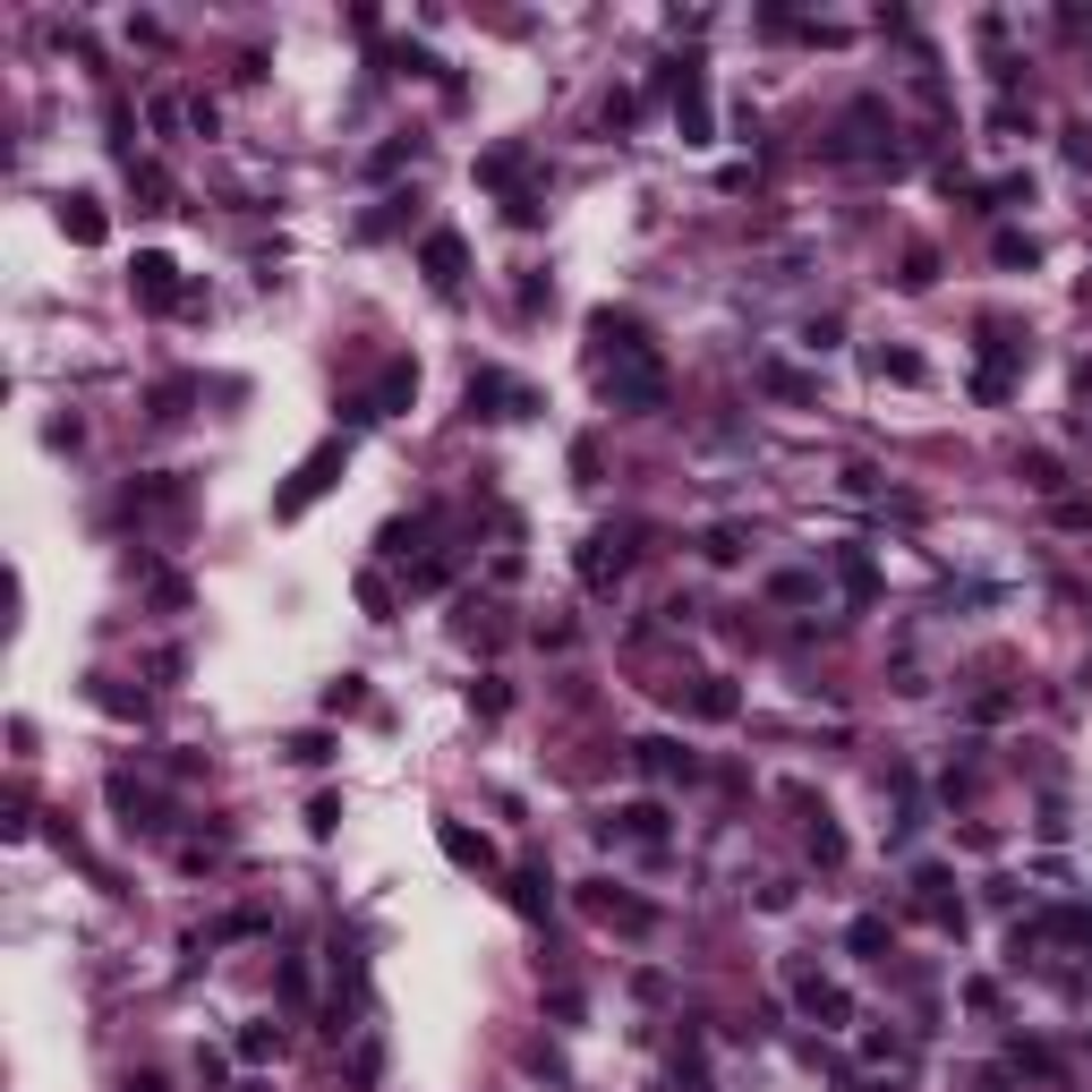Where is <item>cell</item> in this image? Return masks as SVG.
<instances>
[{
    "label": "cell",
    "instance_id": "22",
    "mask_svg": "<svg viewBox=\"0 0 1092 1092\" xmlns=\"http://www.w3.org/2000/svg\"><path fill=\"white\" fill-rule=\"evenodd\" d=\"M274 1050H282V1032H274V1025H248V1032H239V1059H274Z\"/></svg>",
    "mask_w": 1092,
    "mask_h": 1092
},
{
    "label": "cell",
    "instance_id": "3",
    "mask_svg": "<svg viewBox=\"0 0 1092 1092\" xmlns=\"http://www.w3.org/2000/svg\"><path fill=\"white\" fill-rule=\"evenodd\" d=\"M470 410H486V418H529V410H538V393L513 385V376H495V367H479V376H470Z\"/></svg>",
    "mask_w": 1092,
    "mask_h": 1092
},
{
    "label": "cell",
    "instance_id": "11",
    "mask_svg": "<svg viewBox=\"0 0 1092 1092\" xmlns=\"http://www.w3.org/2000/svg\"><path fill=\"white\" fill-rule=\"evenodd\" d=\"M675 120H683V137H692V146H700V137H708V103H700V77H692V68H683V95H675Z\"/></svg>",
    "mask_w": 1092,
    "mask_h": 1092
},
{
    "label": "cell",
    "instance_id": "15",
    "mask_svg": "<svg viewBox=\"0 0 1092 1092\" xmlns=\"http://www.w3.org/2000/svg\"><path fill=\"white\" fill-rule=\"evenodd\" d=\"M445 854H452L461 870H486V863H495V845H486V836H470V828H445Z\"/></svg>",
    "mask_w": 1092,
    "mask_h": 1092
},
{
    "label": "cell",
    "instance_id": "21",
    "mask_svg": "<svg viewBox=\"0 0 1092 1092\" xmlns=\"http://www.w3.org/2000/svg\"><path fill=\"white\" fill-rule=\"evenodd\" d=\"M513 904H521V913H529V922H538V913H546V879H538V870H521V879H513Z\"/></svg>",
    "mask_w": 1092,
    "mask_h": 1092
},
{
    "label": "cell",
    "instance_id": "18",
    "mask_svg": "<svg viewBox=\"0 0 1092 1092\" xmlns=\"http://www.w3.org/2000/svg\"><path fill=\"white\" fill-rule=\"evenodd\" d=\"M811 854H820V863H828V870L845 863V836H836V820H828V811H820V820H811Z\"/></svg>",
    "mask_w": 1092,
    "mask_h": 1092
},
{
    "label": "cell",
    "instance_id": "23",
    "mask_svg": "<svg viewBox=\"0 0 1092 1092\" xmlns=\"http://www.w3.org/2000/svg\"><path fill=\"white\" fill-rule=\"evenodd\" d=\"M811 589H820V580H811V572H777V580H769V598H785V607H803Z\"/></svg>",
    "mask_w": 1092,
    "mask_h": 1092
},
{
    "label": "cell",
    "instance_id": "25",
    "mask_svg": "<svg viewBox=\"0 0 1092 1092\" xmlns=\"http://www.w3.org/2000/svg\"><path fill=\"white\" fill-rule=\"evenodd\" d=\"M1032 257H1041V248H1032L1025 231H998V265H1032Z\"/></svg>",
    "mask_w": 1092,
    "mask_h": 1092
},
{
    "label": "cell",
    "instance_id": "10",
    "mask_svg": "<svg viewBox=\"0 0 1092 1092\" xmlns=\"http://www.w3.org/2000/svg\"><path fill=\"white\" fill-rule=\"evenodd\" d=\"M410 393H418V367H410V358H393V367H385V385H376V402H367V410L385 418V410H402Z\"/></svg>",
    "mask_w": 1092,
    "mask_h": 1092
},
{
    "label": "cell",
    "instance_id": "8",
    "mask_svg": "<svg viewBox=\"0 0 1092 1092\" xmlns=\"http://www.w3.org/2000/svg\"><path fill=\"white\" fill-rule=\"evenodd\" d=\"M632 769H649V777H692V751H675V742H632Z\"/></svg>",
    "mask_w": 1092,
    "mask_h": 1092
},
{
    "label": "cell",
    "instance_id": "13",
    "mask_svg": "<svg viewBox=\"0 0 1092 1092\" xmlns=\"http://www.w3.org/2000/svg\"><path fill=\"white\" fill-rule=\"evenodd\" d=\"M137 290H146L154 308H171V299H180V282H171V257H137Z\"/></svg>",
    "mask_w": 1092,
    "mask_h": 1092
},
{
    "label": "cell",
    "instance_id": "4",
    "mask_svg": "<svg viewBox=\"0 0 1092 1092\" xmlns=\"http://www.w3.org/2000/svg\"><path fill=\"white\" fill-rule=\"evenodd\" d=\"M623 564H632V555H623L614 538H589V546H580V580H589V589H614V580H623Z\"/></svg>",
    "mask_w": 1092,
    "mask_h": 1092
},
{
    "label": "cell",
    "instance_id": "17",
    "mask_svg": "<svg viewBox=\"0 0 1092 1092\" xmlns=\"http://www.w3.org/2000/svg\"><path fill=\"white\" fill-rule=\"evenodd\" d=\"M700 555H708V564H735V555H742V529H735V521L700 529Z\"/></svg>",
    "mask_w": 1092,
    "mask_h": 1092
},
{
    "label": "cell",
    "instance_id": "20",
    "mask_svg": "<svg viewBox=\"0 0 1092 1092\" xmlns=\"http://www.w3.org/2000/svg\"><path fill=\"white\" fill-rule=\"evenodd\" d=\"M760 385H769V393H785V402H811V393H820L811 376H794V367H760Z\"/></svg>",
    "mask_w": 1092,
    "mask_h": 1092
},
{
    "label": "cell",
    "instance_id": "14",
    "mask_svg": "<svg viewBox=\"0 0 1092 1092\" xmlns=\"http://www.w3.org/2000/svg\"><path fill=\"white\" fill-rule=\"evenodd\" d=\"M614 828H623V836H649V845H657V836H666V811H657V803H623V811H614Z\"/></svg>",
    "mask_w": 1092,
    "mask_h": 1092
},
{
    "label": "cell",
    "instance_id": "9",
    "mask_svg": "<svg viewBox=\"0 0 1092 1092\" xmlns=\"http://www.w3.org/2000/svg\"><path fill=\"white\" fill-rule=\"evenodd\" d=\"M61 231L77 239V248H95V239H103V205H95V196H68V205H61Z\"/></svg>",
    "mask_w": 1092,
    "mask_h": 1092
},
{
    "label": "cell",
    "instance_id": "1",
    "mask_svg": "<svg viewBox=\"0 0 1092 1092\" xmlns=\"http://www.w3.org/2000/svg\"><path fill=\"white\" fill-rule=\"evenodd\" d=\"M607 402L614 410H657L666 402V367H657V351H632L607 367Z\"/></svg>",
    "mask_w": 1092,
    "mask_h": 1092
},
{
    "label": "cell",
    "instance_id": "6",
    "mask_svg": "<svg viewBox=\"0 0 1092 1092\" xmlns=\"http://www.w3.org/2000/svg\"><path fill=\"white\" fill-rule=\"evenodd\" d=\"M675 700L692 708V717H735V683H717V675H700V683H692V692H683V683H675Z\"/></svg>",
    "mask_w": 1092,
    "mask_h": 1092
},
{
    "label": "cell",
    "instance_id": "19",
    "mask_svg": "<svg viewBox=\"0 0 1092 1092\" xmlns=\"http://www.w3.org/2000/svg\"><path fill=\"white\" fill-rule=\"evenodd\" d=\"M845 948H854V956H879V948H888V922H879V913H863V922L845 931Z\"/></svg>",
    "mask_w": 1092,
    "mask_h": 1092
},
{
    "label": "cell",
    "instance_id": "7",
    "mask_svg": "<svg viewBox=\"0 0 1092 1092\" xmlns=\"http://www.w3.org/2000/svg\"><path fill=\"white\" fill-rule=\"evenodd\" d=\"M461 265H470V248H461L452 231H436V239H427V274H436V290L461 282Z\"/></svg>",
    "mask_w": 1092,
    "mask_h": 1092
},
{
    "label": "cell",
    "instance_id": "16",
    "mask_svg": "<svg viewBox=\"0 0 1092 1092\" xmlns=\"http://www.w3.org/2000/svg\"><path fill=\"white\" fill-rule=\"evenodd\" d=\"M870 376H888V385H922V358H913V351H870Z\"/></svg>",
    "mask_w": 1092,
    "mask_h": 1092
},
{
    "label": "cell",
    "instance_id": "12",
    "mask_svg": "<svg viewBox=\"0 0 1092 1092\" xmlns=\"http://www.w3.org/2000/svg\"><path fill=\"white\" fill-rule=\"evenodd\" d=\"M803 1007L820 1016V1025H845V1016H854V998L836 991V982H803Z\"/></svg>",
    "mask_w": 1092,
    "mask_h": 1092
},
{
    "label": "cell",
    "instance_id": "2",
    "mask_svg": "<svg viewBox=\"0 0 1092 1092\" xmlns=\"http://www.w3.org/2000/svg\"><path fill=\"white\" fill-rule=\"evenodd\" d=\"M333 470H342V445H317L308 461H299V479H290L282 495H274V513H282V521H290V513H308L324 486H333Z\"/></svg>",
    "mask_w": 1092,
    "mask_h": 1092
},
{
    "label": "cell",
    "instance_id": "24",
    "mask_svg": "<svg viewBox=\"0 0 1092 1092\" xmlns=\"http://www.w3.org/2000/svg\"><path fill=\"white\" fill-rule=\"evenodd\" d=\"M358 700H367V692H358V675H342V683H324V708H333V717H351Z\"/></svg>",
    "mask_w": 1092,
    "mask_h": 1092
},
{
    "label": "cell",
    "instance_id": "5",
    "mask_svg": "<svg viewBox=\"0 0 1092 1092\" xmlns=\"http://www.w3.org/2000/svg\"><path fill=\"white\" fill-rule=\"evenodd\" d=\"M589 913H598V922H623V931H649V922H657V913H649V904H632V897H614L607 879H598V888H589Z\"/></svg>",
    "mask_w": 1092,
    "mask_h": 1092
}]
</instances>
